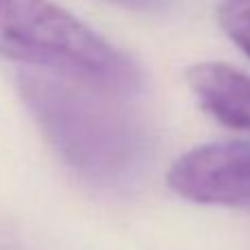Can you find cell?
Here are the masks:
<instances>
[{"label":"cell","mask_w":250,"mask_h":250,"mask_svg":"<svg viewBox=\"0 0 250 250\" xmlns=\"http://www.w3.org/2000/svg\"><path fill=\"white\" fill-rule=\"evenodd\" d=\"M18 90L62 163L97 185L129 178L147 156V136L104 92L40 73L18 75Z\"/></svg>","instance_id":"cell-1"},{"label":"cell","mask_w":250,"mask_h":250,"mask_svg":"<svg viewBox=\"0 0 250 250\" xmlns=\"http://www.w3.org/2000/svg\"><path fill=\"white\" fill-rule=\"evenodd\" d=\"M0 57L110 97L143 83L127 53L53 0H0Z\"/></svg>","instance_id":"cell-2"},{"label":"cell","mask_w":250,"mask_h":250,"mask_svg":"<svg viewBox=\"0 0 250 250\" xmlns=\"http://www.w3.org/2000/svg\"><path fill=\"white\" fill-rule=\"evenodd\" d=\"M167 185L189 202L250 208V141L193 147L169 167Z\"/></svg>","instance_id":"cell-3"},{"label":"cell","mask_w":250,"mask_h":250,"mask_svg":"<svg viewBox=\"0 0 250 250\" xmlns=\"http://www.w3.org/2000/svg\"><path fill=\"white\" fill-rule=\"evenodd\" d=\"M198 104L224 127L250 132V75L224 62H200L187 70Z\"/></svg>","instance_id":"cell-4"},{"label":"cell","mask_w":250,"mask_h":250,"mask_svg":"<svg viewBox=\"0 0 250 250\" xmlns=\"http://www.w3.org/2000/svg\"><path fill=\"white\" fill-rule=\"evenodd\" d=\"M217 20L224 33L250 57V0H226L217 9Z\"/></svg>","instance_id":"cell-5"},{"label":"cell","mask_w":250,"mask_h":250,"mask_svg":"<svg viewBox=\"0 0 250 250\" xmlns=\"http://www.w3.org/2000/svg\"><path fill=\"white\" fill-rule=\"evenodd\" d=\"M105 2L134 13H158L163 9H167L169 0H105Z\"/></svg>","instance_id":"cell-6"}]
</instances>
